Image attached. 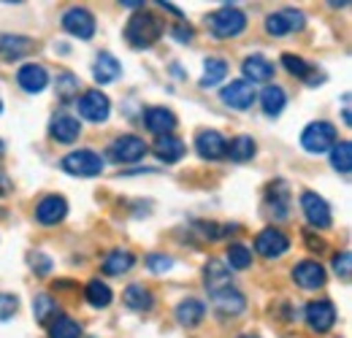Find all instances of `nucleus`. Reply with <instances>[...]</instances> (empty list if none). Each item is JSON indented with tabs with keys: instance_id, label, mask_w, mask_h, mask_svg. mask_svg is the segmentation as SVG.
Here are the masks:
<instances>
[{
	"instance_id": "nucleus-4",
	"label": "nucleus",
	"mask_w": 352,
	"mask_h": 338,
	"mask_svg": "<svg viewBox=\"0 0 352 338\" xmlns=\"http://www.w3.org/2000/svg\"><path fill=\"white\" fill-rule=\"evenodd\" d=\"M146 152H149V146H146L144 138H138V135H120L117 141L109 144L106 157L111 163H138V160L146 157Z\"/></svg>"
},
{
	"instance_id": "nucleus-24",
	"label": "nucleus",
	"mask_w": 352,
	"mask_h": 338,
	"mask_svg": "<svg viewBox=\"0 0 352 338\" xmlns=\"http://www.w3.org/2000/svg\"><path fill=\"white\" fill-rule=\"evenodd\" d=\"M204 317H206V306L198 297H187L176 306V322L182 328H195V325H201Z\"/></svg>"
},
{
	"instance_id": "nucleus-15",
	"label": "nucleus",
	"mask_w": 352,
	"mask_h": 338,
	"mask_svg": "<svg viewBox=\"0 0 352 338\" xmlns=\"http://www.w3.org/2000/svg\"><path fill=\"white\" fill-rule=\"evenodd\" d=\"M65 214H68V203L63 195H46L36 209V219H38V225L52 227V225H60L65 219Z\"/></svg>"
},
{
	"instance_id": "nucleus-27",
	"label": "nucleus",
	"mask_w": 352,
	"mask_h": 338,
	"mask_svg": "<svg viewBox=\"0 0 352 338\" xmlns=\"http://www.w3.org/2000/svg\"><path fill=\"white\" fill-rule=\"evenodd\" d=\"M133 265H135V257L128 249H114L103 257V273H109V276H122Z\"/></svg>"
},
{
	"instance_id": "nucleus-28",
	"label": "nucleus",
	"mask_w": 352,
	"mask_h": 338,
	"mask_svg": "<svg viewBox=\"0 0 352 338\" xmlns=\"http://www.w3.org/2000/svg\"><path fill=\"white\" fill-rule=\"evenodd\" d=\"M122 303L131 308V311H149L155 306V295L144 287V284H131L125 293H122Z\"/></svg>"
},
{
	"instance_id": "nucleus-13",
	"label": "nucleus",
	"mask_w": 352,
	"mask_h": 338,
	"mask_svg": "<svg viewBox=\"0 0 352 338\" xmlns=\"http://www.w3.org/2000/svg\"><path fill=\"white\" fill-rule=\"evenodd\" d=\"M49 135L57 141V144H74L79 135H82V125L76 117L65 114V111H57L52 120H49Z\"/></svg>"
},
{
	"instance_id": "nucleus-32",
	"label": "nucleus",
	"mask_w": 352,
	"mask_h": 338,
	"mask_svg": "<svg viewBox=\"0 0 352 338\" xmlns=\"http://www.w3.org/2000/svg\"><path fill=\"white\" fill-rule=\"evenodd\" d=\"M85 295H87L89 306H95V308H106V306L114 300L111 287H109L106 282H100V279H92V282H89L87 287H85Z\"/></svg>"
},
{
	"instance_id": "nucleus-3",
	"label": "nucleus",
	"mask_w": 352,
	"mask_h": 338,
	"mask_svg": "<svg viewBox=\"0 0 352 338\" xmlns=\"http://www.w3.org/2000/svg\"><path fill=\"white\" fill-rule=\"evenodd\" d=\"M333 144H336V127L331 122H322V120L309 122L301 133V146L311 155H322V152L333 149Z\"/></svg>"
},
{
	"instance_id": "nucleus-50",
	"label": "nucleus",
	"mask_w": 352,
	"mask_h": 338,
	"mask_svg": "<svg viewBox=\"0 0 352 338\" xmlns=\"http://www.w3.org/2000/svg\"><path fill=\"white\" fill-rule=\"evenodd\" d=\"M0 109H3V103H0Z\"/></svg>"
},
{
	"instance_id": "nucleus-48",
	"label": "nucleus",
	"mask_w": 352,
	"mask_h": 338,
	"mask_svg": "<svg viewBox=\"0 0 352 338\" xmlns=\"http://www.w3.org/2000/svg\"><path fill=\"white\" fill-rule=\"evenodd\" d=\"M241 338H261V336H252V333H250V336H241Z\"/></svg>"
},
{
	"instance_id": "nucleus-33",
	"label": "nucleus",
	"mask_w": 352,
	"mask_h": 338,
	"mask_svg": "<svg viewBox=\"0 0 352 338\" xmlns=\"http://www.w3.org/2000/svg\"><path fill=\"white\" fill-rule=\"evenodd\" d=\"M331 166H333V170H339L342 176H350L352 173V144L350 141H339V144H333V149H331Z\"/></svg>"
},
{
	"instance_id": "nucleus-36",
	"label": "nucleus",
	"mask_w": 352,
	"mask_h": 338,
	"mask_svg": "<svg viewBox=\"0 0 352 338\" xmlns=\"http://www.w3.org/2000/svg\"><path fill=\"white\" fill-rule=\"evenodd\" d=\"M33 317H36V322H41V325H46L52 317H57V303H54V297L52 295L33 297Z\"/></svg>"
},
{
	"instance_id": "nucleus-31",
	"label": "nucleus",
	"mask_w": 352,
	"mask_h": 338,
	"mask_svg": "<svg viewBox=\"0 0 352 338\" xmlns=\"http://www.w3.org/2000/svg\"><path fill=\"white\" fill-rule=\"evenodd\" d=\"M49 338H82V325L65 314H57L49 325Z\"/></svg>"
},
{
	"instance_id": "nucleus-38",
	"label": "nucleus",
	"mask_w": 352,
	"mask_h": 338,
	"mask_svg": "<svg viewBox=\"0 0 352 338\" xmlns=\"http://www.w3.org/2000/svg\"><path fill=\"white\" fill-rule=\"evenodd\" d=\"M282 65H285V68H287L293 76L307 79V82H309V71H314L307 60H301V57H296V54H282Z\"/></svg>"
},
{
	"instance_id": "nucleus-47",
	"label": "nucleus",
	"mask_w": 352,
	"mask_h": 338,
	"mask_svg": "<svg viewBox=\"0 0 352 338\" xmlns=\"http://www.w3.org/2000/svg\"><path fill=\"white\" fill-rule=\"evenodd\" d=\"M120 5H125V8H138V5H144L141 0H122Z\"/></svg>"
},
{
	"instance_id": "nucleus-35",
	"label": "nucleus",
	"mask_w": 352,
	"mask_h": 338,
	"mask_svg": "<svg viewBox=\"0 0 352 338\" xmlns=\"http://www.w3.org/2000/svg\"><path fill=\"white\" fill-rule=\"evenodd\" d=\"M79 79L71 74V71H63L60 76H57V82H54V92H57V98L60 100H74L76 98V92H79Z\"/></svg>"
},
{
	"instance_id": "nucleus-39",
	"label": "nucleus",
	"mask_w": 352,
	"mask_h": 338,
	"mask_svg": "<svg viewBox=\"0 0 352 338\" xmlns=\"http://www.w3.org/2000/svg\"><path fill=\"white\" fill-rule=\"evenodd\" d=\"M146 268L152 271V273H166V271H171L174 268V260L168 257V254H157V252H152V254H146Z\"/></svg>"
},
{
	"instance_id": "nucleus-23",
	"label": "nucleus",
	"mask_w": 352,
	"mask_h": 338,
	"mask_svg": "<svg viewBox=\"0 0 352 338\" xmlns=\"http://www.w3.org/2000/svg\"><path fill=\"white\" fill-rule=\"evenodd\" d=\"M144 125L146 130L157 133V135H168L176 127V117L171 109H163V106H155V109H146L144 114Z\"/></svg>"
},
{
	"instance_id": "nucleus-25",
	"label": "nucleus",
	"mask_w": 352,
	"mask_h": 338,
	"mask_svg": "<svg viewBox=\"0 0 352 338\" xmlns=\"http://www.w3.org/2000/svg\"><path fill=\"white\" fill-rule=\"evenodd\" d=\"M241 71H244V76L255 84V82H271V76H274V65L265 60L263 54H250L244 63H241ZM244 79V82H247Z\"/></svg>"
},
{
	"instance_id": "nucleus-12",
	"label": "nucleus",
	"mask_w": 352,
	"mask_h": 338,
	"mask_svg": "<svg viewBox=\"0 0 352 338\" xmlns=\"http://www.w3.org/2000/svg\"><path fill=\"white\" fill-rule=\"evenodd\" d=\"M336 322V308L331 300H311L307 306V325L314 333H328Z\"/></svg>"
},
{
	"instance_id": "nucleus-1",
	"label": "nucleus",
	"mask_w": 352,
	"mask_h": 338,
	"mask_svg": "<svg viewBox=\"0 0 352 338\" xmlns=\"http://www.w3.org/2000/svg\"><path fill=\"white\" fill-rule=\"evenodd\" d=\"M163 30H166V25L152 11H135L131 19H128L125 38L135 49H149L155 41H160Z\"/></svg>"
},
{
	"instance_id": "nucleus-29",
	"label": "nucleus",
	"mask_w": 352,
	"mask_h": 338,
	"mask_svg": "<svg viewBox=\"0 0 352 338\" xmlns=\"http://www.w3.org/2000/svg\"><path fill=\"white\" fill-rule=\"evenodd\" d=\"M255 152H258V146H255L252 135H236V138L230 141V146L225 149V155H228L233 163H247V160L255 157Z\"/></svg>"
},
{
	"instance_id": "nucleus-17",
	"label": "nucleus",
	"mask_w": 352,
	"mask_h": 338,
	"mask_svg": "<svg viewBox=\"0 0 352 338\" xmlns=\"http://www.w3.org/2000/svg\"><path fill=\"white\" fill-rule=\"evenodd\" d=\"M16 84L22 87L25 92L30 95H38L44 92V87L49 84V74H46L44 65H36V63H28L16 71Z\"/></svg>"
},
{
	"instance_id": "nucleus-37",
	"label": "nucleus",
	"mask_w": 352,
	"mask_h": 338,
	"mask_svg": "<svg viewBox=\"0 0 352 338\" xmlns=\"http://www.w3.org/2000/svg\"><path fill=\"white\" fill-rule=\"evenodd\" d=\"M252 265V252L244 247V244H230L228 247V268H236V271H244Z\"/></svg>"
},
{
	"instance_id": "nucleus-20",
	"label": "nucleus",
	"mask_w": 352,
	"mask_h": 338,
	"mask_svg": "<svg viewBox=\"0 0 352 338\" xmlns=\"http://www.w3.org/2000/svg\"><path fill=\"white\" fill-rule=\"evenodd\" d=\"M33 49H36V41L28 38V36H11V33L0 36V57L8 60V63L28 57Z\"/></svg>"
},
{
	"instance_id": "nucleus-10",
	"label": "nucleus",
	"mask_w": 352,
	"mask_h": 338,
	"mask_svg": "<svg viewBox=\"0 0 352 338\" xmlns=\"http://www.w3.org/2000/svg\"><path fill=\"white\" fill-rule=\"evenodd\" d=\"M63 27H65L68 36L89 41V38L95 36V16L89 14L87 8H71V11H65V16H63Z\"/></svg>"
},
{
	"instance_id": "nucleus-45",
	"label": "nucleus",
	"mask_w": 352,
	"mask_h": 338,
	"mask_svg": "<svg viewBox=\"0 0 352 338\" xmlns=\"http://www.w3.org/2000/svg\"><path fill=\"white\" fill-rule=\"evenodd\" d=\"M8 190H11V181H8V179H6V173L0 170V195H6Z\"/></svg>"
},
{
	"instance_id": "nucleus-16",
	"label": "nucleus",
	"mask_w": 352,
	"mask_h": 338,
	"mask_svg": "<svg viewBox=\"0 0 352 338\" xmlns=\"http://www.w3.org/2000/svg\"><path fill=\"white\" fill-rule=\"evenodd\" d=\"M209 300L214 303V308H217L220 314H241V311L247 308V297L241 295L233 284H228V287H222V290L209 293Z\"/></svg>"
},
{
	"instance_id": "nucleus-41",
	"label": "nucleus",
	"mask_w": 352,
	"mask_h": 338,
	"mask_svg": "<svg viewBox=\"0 0 352 338\" xmlns=\"http://www.w3.org/2000/svg\"><path fill=\"white\" fill-rule=\"evenodd\" d=\"M30 268L38 273V276H46L49 271H52V257L49 254H44V252H30Z\"/></svg>"
},
{
	"instance_id": "nucleus-40",
	"label": "nucleus",
	"mask_w": 352,
	"mask_h": 338,
	"mask_svg": "<svg viewBox=\"0 0 352 338\" xmlns=\"http://www.w3.org/2000/svg\"><path fill=\"white\" fill-rule=\"evenodd\" d=\"M350 262H352L350 252L333 254V273H336L342 282H350Z\"/></svg>"
},
{
	"instance_id": "nucleus-2",
	"label": "nucleus",
	"mask_w": 352,
	"mask_h": 338,
	"mask_svg": "<svg viewBox=\"0 0 352 338\" xmlns=\"http://www.w3.org/2000/svg\"><path fill=\"white\" fill-rule=\"evenodd\" d=\"M209 30L214 38H236L247 30V14L230 3H225L214 14H209Z\"/></svg>"
},
{
	"instance_id": "nucleus-7",
	"label": "nucleus",
	"mask_w": 352,
	"mask_h": 338,
	"mask_svg": "<svg viewBox=\"0 0 352 338\" xmlns=\"http://www.w3.org/2000/svg\"><path fill=\"white\" fill-rule=\"evenodd\" d=\"M287 249H290V238L276 227H265L255 236V252L265 257V260H276Z\"/></svg>"
},
{
	"instance_id": "nucleus-8",
	"label": "nucleus",
	"mask_w": 352,
	"mask_h": 338,
	"mask_svg": "<svg viewBox=\"0 0 352 338\" xmlns=\"http://www.w3.org/2000/svg\"><path fill=\"white\" fill-rule=\"evenodd\" d=\"M301 209H304V216H307V222L311 227H331L333 216H331V206H328V201L322 195L307 190L301 195Z\"/></svg>"
},
{
	"instance_id": "nucleus-11",
	"label": "nucleus",
	"mask_w": 352,
	"mask_h": 338,
	"mask_svg": "<svg viewBox=\"0 0 352 338\" xmlns=\"http://www.w3.org/2000/svg\"><path fill=\"white\" fill-rule=\"evenodd\" d=\"M220 100L225 106L236 109V111H247V109L255 103V87L250 84V82H244V79L230 82L228 87H222Z\"/></svg>"
},
{
	"instance_id": "nucleus-14",
	"label": "nucleus",
	"mask_w": 352,
	"mask_h": 338,
	"mask_svg": "<svg viewBox=\"0 0 352 338\" xmlns=\"http://www.w3.org/2000/svg\"><path fill=\"white\" fill-rule=\"evenodd\" d=\"M225 149H228V141L222 138V133H217V130H201L195 135V152L204 160H222Z\"/></svg>"
},
{
	"instance_id": "nucleus-30",
	"label": "nucleus",
	"mask_w": 352,
	"mask_h": 338,
	"mask_svg": "<svg viewBox=\"0 0 352 338\" xmlns=\"http://www.w3.org/2000/svg\"><path fill=\"white\" fill-rule=\"evenodd\" d=\"M261 103H263V111L268 117H279L282 111H285V106H287V95H285V89L282 87H265L263 92H261Z\"/></svg>"
},
{
	"instance_id": "nucleus-46",
	"label": "nucleus",
	"mask_w": 352,
	"mask_h": 338,
	"mask_svg": "<svg viewBox=\"0 0 352 338\" xmlns=\"http://www.w3.org/2000/svg\"><path fill=\"white\" fill-rule=\"evenodd\" d=\"M157 5H163V8H166V11H171V14H174V16H182V11H179V8H176L174 3H157Z\"/></svg>"
},
{
	"instance_id": "nucleus-44",
	"label": "nucleus",
	"mask_w": 352,
	"mask_h": 338,
	"mask_svg": "<svg viewBox=\"0 0 352 338\" xmlns=\"http://www.w3.org/2000/svg\"><path fill=\"white\" fill-rule=\"evenodd\" d=\"M307 241H309V249H314V252H322V249H325L322 238H311V236H307Z\"/></svg>"
},
{
	"instance_id": "nucleus-42",
	"label": "nucleus",
	"mask_w": 352,
	"mask_h": 338,
	"mask_svg": "<svg viewBox=\"0 0 352 338\" xmlns=\"http://www.w3.org/2000/svg\"><path fill=\"white\" fill-rule=\"evenodd\" d=\"M19 308V297L8 295V293H0V319H11Z\"/></svg>"
},
{
	"instance_id": "nucleus-21",
	"label": "nucleus",
	"mask_w": 352,
	"mask_h": 338,
	"mask_svg": "<svg viewBox=\"0 0 352 338\" xmlns=\"http://www.w3.org/2000/svg\"><path fill=\"white\" fill-rule=\"evenodd\" d=\"M120 74H122V65H120V60H117L114 54L100 52V54L95 57L92 76H95V82H98V84H111V82H117V79H120Z\"/></svg>"
},
{
	"instance_id": "nucleus-49",
	"label": "nucleus",
	"mask_w": 352,
	"mask_h": 338,
	"mask_svg": "<svg viewBox=\"0 0 352 338\" xmlns=\"http://www.w3.org/2000/svg\"><path fill=\"white\" fill-rule=\"evenodd\" d=\"M3 149H6V146H3V141H0V152H3Z\"/></svg>"
},
{
	"instance_id": "nucleus-43",
	"label": "nucleus",
	"mask_w": 352,
	"mask_h": 338,
	"mask_svg": "<svg viewBox=\"0 0 352 338\" xmlns=\"http://www.w3.org/2000/svg\"><path fill=\"white\" fill-rule=\"evenodd\" d=\"M171 36L182 43L192 41V30H190V25H176V27H171Z\"/></svg>"
},
{
	"instance_id": "nucleus-34",
	"label": "nucleus",
	"mask_w": 352,
	"mask_h": 338,
	"mask_svg": "<svg viewBox=\"0 0 352 338\" xmlns=\"http://www.w3.org/2000/svg\"><path fill=\"white\" fill-rule=\"evenodd\" d=\"M228 76V63L222 57H209L204 63V76H201V87H217Z\"/></svg>"
},
{
	"instance_id": "nucleus-18",
	"label": "nucleus",
	"mask_w": 352,
	"mask_h": 338,
	"mask_svg": "<svg viewBox=\"0 0 352 338\" xmlns=\"http://www.w3.org/2000/svg\"><path fill=\"white\" fill-rule=\"evenodd\" d=\"M152 152H155V157H157L160 163L174 166V163H179V160L184 157V141L171 135V133H168V135H157L155 144H152Z\"/></svg>"
},
{
	"instance_id": "nucleus-9",
	"label": "nucleus",
	"mask_w": 352,
	"mask_h": 338,
	"mask_svg": "<svg viewBox=\"0 0 352 338\" xmlns=\"http://www.w3.org/2000/svg\"><path fill=\"white\" fill-rule=\"evenodd\" d=\"M109 111H111V103H109V98L100 92V89H89L82 95V100H79V117L82 120H87V122H106L109 120Z\"/></svg>"
},
{
	"instance_id": "nucleus-5",
	"label": "nucleus",
	"mask_w": 352,
	"mask_h": 338,
	"mask_svg": "<svg viewBox=\"0 0 352 338\" xmlns=\"http://www.w3.org/2000/svg\"><path fill=\"white\" fill-rule=\"evenodd\" d=\"M304 25H307V16L298 8H279V11H274V14L265 16V30L271 36H276V38L304 30Z\"/></svg>"
},
{
	"instance_id": "nucleus-26",
	"label": "nucleus",
	"mask_w": 352,
	"mask_h": 338,
	"mask_svg": "<svg viewBox=\"0 0 352 338\" xmlns=\"http://www.w3.org/2000/svg\"><path fill=\"white\" fill-rule=\"evenodd\" d=\"M204 282H206V293H214V290H222V287L233 284L230 268L225 262H220V260H209L206 268H204Z\"/></svg>"
},
{
	"instance_id": "nucleus-19",
	"label": "nucleus",
	"mask_w": 352,
	"mask_h": 338,
	"mask_svg": "<svg viewBox=\"0 0 352 338\" xmlns=\"http://www.w3.org/2000/svg\"><path fill=\"white\" fill-rule=\"evenodd\" d=\"M293 279L304 290H317V287L325 284V268L320 262H314V260H304V262H298L293 268Z\"/></svg>"
},
{
	"instance_id": "nucleus-22",
	"label": "nucleus",
	"mask_w": 352,
	"mask_h": 338,
	"mask_svg": "<svg viewBox=\"0 0 352 338\" xmlns=\"http://www.w3.org/2000/svg\"><path fill=\"white\" fill-rule=\"evenodd\" d=\"M265 201L274 209V216H287V209H290V187H287V181L274 179L265 187Z\"/></svg>"
},
{
	"instance_id": "nucleus-6",
	"label": "nucleus",
	"mask_w": 352,
	"mask_h": 338,
	"mask_svg": "<svg viewBox=\"0 0 352 338\" xmlns=\"http://www.w3.org/2000/svg\"><path fill=\"white\" fill-rule=\"evenodd\" d=\"M60 166H63L65 173H71V176L89 179V176H100V170H103V160H100V155H95L92 149H79V152L65 155Z\"/></svg>"
}]
</instances>
